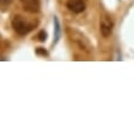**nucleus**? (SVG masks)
I'll return each instance as SVG.
<instances>
[{"label": "nucleus", "mask_w": 134, "mask_h": 134, "mask_svg": "<svg viewBox=\"0 0 134 134\" xmlns=\"http://www.w3.org/2000/svg\"><path fill=\"white\" fill-rule=\"evenodd\" d=\"M12 27L15 30V32L20 36H25L27 35L29 32H31L33 29V25L32 24H29L27 21L25 20L24 17L21 16H15L12 19Z\"/></svg>", "instance_id": "obj_1"}, {"label": "nucleus", "mask_w": 134, "mask_h": 134, "mask_svg": "<svg viewBox=\"0 0 134 134\" xmlns=\"http://www.w3.org/2000/svg\"><path fill=\"white\" fill-rule=\"evenodd\" d=\"M66 8L69 11L74 12V14H80L86 9L85 0H68Z\"/></svg>", "instance_id": "obj_2"}, {"label": "nucleus", "mask_w": 134, "mask_h": 134, "mask_svg": "<svg viewBox=\"0 0 134 134\" xmlns=\"http://www.w3.org/2000/svg\"><path fill=\"white\" fill-rule=\"evenodd\" d=\"M100 29H101V33L103 37H108L112 33V30H113V22L111 20L110 17H102L101 20V26H100Z\"/></svg>", "instance_id": "obj_3"}, {"label": "nucleus", "mask_w": 134, "mask_h": 134, "mask_svg": "<svg viewBox=\"0 0 134 134\" xmlns=\"http://www.w3.org/2000/svg\"><path fill=\"white\" fill-rule=\"evenodd\" d=\"M20 1L26 11L32 12V14L40 11V6H41L40 0H20Z\"/></svg>", "instance_id": "obj_4"}, {"label": "nucleus", "mask_w": 134, "mask_h": 134, "mask_svg": "<svg viewBox=\"0 0 134 134\" xmlns=\"http://www.w3.org/2000/svg\"><path fill=\"white\" fill-rule=\"evenodd\" d=\"M59 38H60V24H59V20H58V17L54 16V44L59 41Z\"/></svg>", "instance_id": "obj_5"}, {"label": "nucleus", "mask_w": 134, "mask_h": 134, "mask_svg": "<svg viewBox=\"0 0 134 134\" xmlns=\"http://www.w3.org/2000/svg\"><path fill=\"white\" fill-rule=\"evenodd\" d=\"M38 40H40L41 42H44L46 40H47V33H46L44 31H41L40 35H38Z\"/></svg>", "instance_id": "obj_6"}, {"label": "nucleus", "mask_w": 134, "mask_h": 134, "mask_svg": "<svg viewBox=\"0 0 134 134\" xmlns=\"http://www.w3.org/2000/svg\"><path fill=\"white\" fill-rule=\"evenodd\" d=\"M11 3H12V0H0V5H3V6H8Z\"/></svg>", "instance_id": "obj_7"}, {"label": "nucleus", "mask_w": 134, "mask_h": 134, "mask_svg": "<svg viewBox=\"0 0 134 134\" xmlns=\"http://www.w3.org/2000/svg\"><path fill=\"white\" fill-rule=\"evenodd\" d=\"M37 54H43V55H47V52L43 51V49H41V48H38L37 49Z\"/></svg>", "instance_id": "obj_8"}]
</instances>
